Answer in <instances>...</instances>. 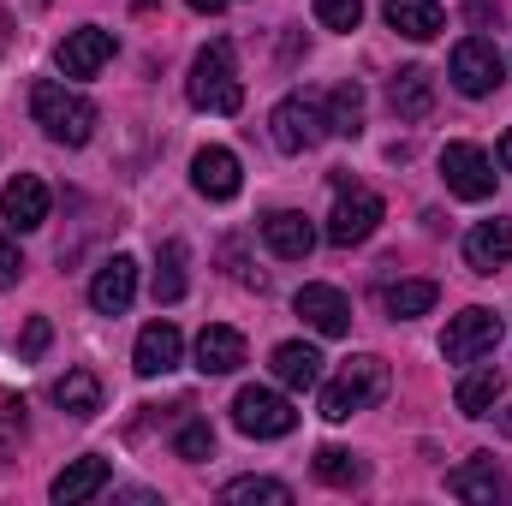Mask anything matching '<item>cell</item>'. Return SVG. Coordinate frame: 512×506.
I'll return each instance as SVG.
<instances>
[{
	"label": "cell",
	"instance_id": "14",
	"mask_svg": "<svg viewBox=\"0 0 512 506\" xmlns=\"http://www.w3.org/2000/svg\"><path fill=\"white\" fill-rule=\"evenodd\" d=\"M298 316H304L316 334H328V340H340V334L352 328V304H346L340 286H304V292H298Z\"/></svg>",
	"mask_w": 512,
	"mask_h": 506
},
{
	"label": "cell",
	"instance_id": "39",
	"mask_svg": "<svg viewBox=\"0 0 512 506\" xmlns=\"http://www.w3.org/2000/svg\"><path fill=\"white\" fill-rule=\"evenodd\" d=\"M137 6H155V0H137Z\"/></svg>",
	"mask_w": 512,
	"mask_h": 506
},
{
	"label": "cell",
	"instance_id": "21",
	"mask_svg": "<svg viewBox=\"0 0 512 506\" xmlns=\"http://www.w3.org/2000/svg\"><path fill=\"white\" fill-rule=\"evenodd\" d=\"M447 489H453L459 501H477V506L507 501V477L495 471V459H471V465H459V471L447 477Z\"/></svg>",
	"mask_w": 512,
	"mask_h": 506
},
{
	"label": "cell",
	"instance_id": "7",
	"mask_svg": "<svg viewBox=\"0 0 512 506\" xmlns=\"http://www.w3.org/2000/svg\"><path fill=\"white\" fill-rule=\"evenodd\" d=\"M441 179H447V191L465 197V203L495 197V161H489L477 143H447V149H441Z\"/></svg>",
	"mask_w": 512,
	"mask_h": 506
},
{
	"label": "cell",
	"instance_id": "6",
	"mask_svg": "<svg viewBox=\"0 0 512 506\" xmlns=\"http://www.w3.org/2000/svg\"><path fill=\"white\" fill-rule=\"evenodd\" d=\"M501 78H507V60H501V48H495L489 36H465V42L453 48V84H459L465 96H495Z\"/></svg>",
	"mask_w": 512,
	"mask_h": 506
},
{
	"label": "cell",
	"instance_id": "24",
	"mask_svg": "<svg viewBox=\"0 0 512 506\" xmlns=\"http://www.w3.org/2000/svg\"><path fill=\"white\" fill-rule=\"evenodd\" d=\"M54 399H60V411L66 417H96L102 411V381L90 376V370H72V376H60V387H54Z\"/></svg>",
	"mask_w": 512,
	"mask_h": 506
},
{
	"label": "cell",
	"instance_id": "4",
	"mask_svg": "<svg viewBox=\"0 0 512 506\" xmlns=\"http://www.w3.org/2000/svg\"><path fill=\"white\" fill-rule=\"evenodd\" d=\"M376 227H382V197L340 179V203H334V215H328V245H340V251H346V245H364Z\"/></svg>",
	"mask_w": 512,
	"mask_h": 506
},
{
	"label": "cell",
	"instance_id": "1",
	"mask_svg": "<svg viewBox=\"0 0 512 506\" xmlns=\"http://www.w3.org/2000/svg\"><path fill=\"white\" fill-rule=\"evenodd\" d=\"M30 114H36V126L48 131L54 143H66V149H78V143L96 137V102H84L78 90H66L54 78H42L30 90Z\"/></svg>",
	"mask_w": 512,
	"mask_h": 506
},
{
	"label": "cell",
	"instance_id": "35",
	"mask_svg": "<svg viewBox=\"0 0 512 506\" xmlns=\"http://www.w3.org/2000/svg\"><path fill=\"white\" fill-rule=\"evenodd\" d=\"M24 280V251L12 239H0V286H18Z\"/></svg>",
	"mask_w": 512,
	"mask_h": 506
},
{
	"label": "cell",
	"instance_id": "32",
	"mask_svg": "<svg viewBox=\"0 0 512 506\" xmlns=\"http://www.w3.org/2000/svg\"><path fill=\"white\" fill-rule=\"evenodd\" d=\"M316 18L328 30H358L364 24V0H316Z\"/></svg>",
	"mask_w": 512,
	"mask_h": 506
},
{
	"label": "cell",
	"instance_id": "5",
	"mask_svg": "<svg viewBox=\"0 0 512 506\" xmlns=\"http://www.w3.org/2000/svg\"><path fill=\"white\" fill-rule=\"evenodd\" d=\"M495 340H501V316L483 310V304H471V310H459V316L447 322L441 358H447V364H477L483 352H495Z\"/></svg>",
	"mask_w": 512,
	"mask_h": 506
},
{
	"label": "cell",
	"instance_id": "20",
	"mask_svg": "<svg viewBox=\"0 0 512 506\" xmlns=\"http://www.w3.org/2000/svg\"><path fill=\"white\" fill-rule=\"evenodd\" d=\"M102 489H108V459H96V453H90V459H72V465L48 483V495H54L60 506L90 501V495H102Z\"/></svg>",
	"mask_w": 512,
	"mask_h": 506
},
{
	"label": "cell",
	"instance_id": "15",
	"mask_svg": "<svg viewBox=\"0 0 512 506\" xmlns=\"http://www.w3.org/2000/svg\"><path fill=\"white\" fill-rule=\"evenodd\" d=\"M179 358H185V340H179L173 322H149L137 334V352H131L137 376H167V370H179Z\"/></svg>",
	"mask_w": 512,
	"mask_h": 506
},
{
	"label": "cell",
	"instance_id": "26",
	"mask_svg": "<svg viewBox=\"0 0 512 506\" xmlns=\"http://www.w3.org/2000/svg\"><path fill=\"white\" fill-rule=\"evenodd\" d=\"M435 298H441V286H435V280H399V286H387V292H382L387 316H399V322L429 316V310H435Z\"/></svg>",
	"mask_w": 512,
	"mask_h": 506
},
{
	"label": "cell",
	"instance_id": "11",
	"mask_svg": "<svg viewBox=\"0 0 512 506\" xmlns=\"http://www.w3.org/2000/svg\"><path fill=\"white\" fill-rule=\"evenodd\" d=\"M108 60H114V30H102V24H84L60 42V72L66 78H96Z\"/></svg>",
	"mask_w": 512,
	"mask_h": 506
},
{
	"label": "cell",
	"instance_id": "12",
	"mask_svg": "<svg viewBox=\"0 0 512 506\" xmlns=\"http://www.w3.org/2000/svg\"><path fill=\"white\" fill-rule=\"evenodd\" d=\"M0 215H6L12 233H36V227L48 221V185H42L36 173L6 179V191H0Z\"/></svg>",
	"mask_w": 512,
	"mask_h": 506
},
{
	"label": "cell",
	"instance_id": "13",
	"mask_svg": "<svg viewBox=\"0 0 512 506\" xmlns=\"http://www.w3.org/2000/svg\"><path fill=\"white\" fill-rule=\"evenodd\" d=\"M131 298H137V262H131V256H108V262L96 268V280H90V304H96L102 316H126Z\"/></svg>",
	"mask_w": 512,
	"mask_h": 506
},
{
	"label": "cell",
	"instance_id": "17",
	"mask_svg": "<svg viewBox=\"0 0 512 506\" xmlns=\"http://www.w3.org/2000/svg\"><path fill=\"white\" fill-rule=\"evenodd\" d=\"M239 364H245V334H239V328L215 322V328L197 334V370H203V376H233Z\"/></svg>",
	"mask_w": 512,
	"mask_h": 506
},
{
	"label": "cell",
	"instance_id": "22",
	"mask_svg": "<svg viewBox=\"0 0 512 506\" xmlns=\"http://www.w3.org/2000/svg\"><path fill=\"white\" fill-rule=\"evenodd\" d=\"M387 102H393V114H399V120H423V114L435 108V78H429L423 66H405V72H393Z\"/></svg>",
	"mask_w": 512,
	"mask_h": 506
},
{
	"label": "cell",
	"instance_id": "34",
	"mask_svg": "<svg viewBox=\"0 0 512 506\" xmlns=\"http://www.w3.org/2000/svg\"><path fill=\"white\" fill-rule=\"evenodd\" d=\"M18 435H24V399H0V459Z\"/></svg>",
	"mask_w": 512,
	"mask_h": 506
},
{
	"label": "cell",
	"instance_id": "28",
	"mask_svg": "<svg viewBox=\"0 0 512 506\" xmlns=\"http://www.w3.org/2000/svg\"><path fill=\"white\" fill-rule=\"evenodd\" d=\"M221 501L227 506H292V489L274 483V477H239V483L221 489Z\"/></svg>",
	"mask_w": 512,
	"mask_h": 506
},
{
	"label": "cell",
	"instance_id": "19",
	"mask_svg": "<svg viewBox=\"0 0 512 506\" xmlns=\"http://www.w3.org/2000/svg\"><path fill=\"white\" fill-rule=\"evenodd\" d=\"M382 12H387V24H393L399 36H411V42H435V36L447 30L441 0H387Z\"/></svg>",
	"mask_w": 512,
	"mask_h": 506
},
{
	"label": "cell",
	"instance_id": "16",
	"mask_svg": "<svg viewBox=\"0 0 512 506\" xmlns=\"http://www.w3.org/2000/svg\"><path fill=\"white\" fill-rule=\"evenodd\" d=\"M465 262L477 268V274H495V268H507L512 262V221H477L471 233H465Z\"/></svg>",
	"mask_w": 512,
	"mask_h": 506
},
{
	"label": "cell",
	"instance_id": "36",
	"mask_svg": "<svg viewBox=\"0 0 512 506\" xmlns=\"http://www.w3.org/2000/svg\"><path fill=\"white\" fill-rule=\"evenodd\" d=\"M191 12H203V18H209V12H227V0H191Z\"/></svg>",
	"mask_w": 512,
	"mask_h": 506
},
{
	"label": "cell",
	"instance_id": "10",
	"mask_svg": "<svg viewBox=\"0 0 512 506\" xmlns=\"http://www.w3.org/2000/svg\"><path fill=\"white\" fill-rule=\"evenodd\" d=\"M191 185L209 197V203H233L239 197V155L233 149H221V143H209V149H197L191 155Z\"/></svg>",
	"mask_w": 512,
	"mask_h": 506
},
{
	"label": "cell",
	"instance_id": "2",
	"mask_svg": "<svg viewBox=\"0 0 512 506\" xmlns=\"http://www.w3.org/2000/svg\"><path fill=\"white\" fill-rule=\"evenodd\" d=\"M185 96H191V108H209V114H239L245 108V84H239V66H233V42H209L191 60Z\"/></svg>",
	"mask_w": 512,
	"mask_h": 506
},
{
	"label": "cell",
	"instance_id": "8",
	"mask_svg": "<svg viewBox=\"0 0 512 506\" xmlns=\"http://www.w3.org/2000/svg\"><path fill=\"white\" fill-rule=\"evenodd\" d=\"M233 423L256 435V441H280V435H292L298 429V411L280 399V393H268V387H245L239 399H233Z\"/></svg>",
	"mask_w": 512,
	"mask_h": 506
},
{
	"label": "cell",
	"instance_id": "29",
	"mask_svg": "<svg viewBox=\"0 0 512 506\" xmlns=\"http://www.w3.org/2000/svg\"><path fill=\"white\" fill-rule=\"evenodd\" d=\"M179 298H185V245L167 239L155 262V304H179Z\"/></svg>",
	"mask_w": 512,
	"mask_h": 506
},
{
	"label": "cell",
	"instance_id": "27",
	"mask_svg": "<svg viewBox=\"0 0 512 506\" xmlns=\"http://www.w3.org/2000/svg\"><path fill=\"white\" fill-rule=\"evenodd\" d=\"M316 477L328 483V489H364V459L358 453H346V447H322L316 453Z\"/></svg>",
	"mask_w": 512,
	"mask_h": 506
},
{
	"label": "cell",
	"instance_id": "9",
	"mask_svg": "<svg viewBox=\"0 0 512 506\" xmlns=\"http://www.w3.org/2000/svg\"><path fill=\"white\" fill-rule=\"evenodd\" d=\"M322 131H328V114H322L316 102H304V96H286V102L268 114V137H274V149H286V155L316 149Z\"/></svg>",
	"mask_w": 512,
	"mask_h": 506
},
{
	"label": "cell",
	"instance_id": "18",
	"mask_svg": "<svg viewBox=\"0 0 512 506\" xmlns=\"http://www.w3.org/2000/svg\"><path fill=\"white\" fill-rule=\"evenodd\" d=\"M262 239H268V251L286 256V262H304V256L316 251V227H310L298 209H274V215L262 221Z\"/></svg>",
	"mask_w": 512,
	"mask_h": 506
},
{
	"label": "cell",
	"instance_id": "23",
	"mask_svg": "<svg viewBox=\"0 0 512 506\" xmlns=\"http://www.w3.org/2000/svg\"><path fill=\"white\" fill-rule=\"evenodd\" d=\"M274 381L280 387H316L322 381V352L316 346H298V340L274 346Z\"/></svg>",
	"mask_w": 512,
	"mask_h": 506
},
{
	"label": "cell",
	"instance_id": "38",
	"mask_svg": "<svg viewBox=\"0 0 512 506\" xmlns=\"http://www.w3.org/2000/svg\"><path fill=\"white\" fill-rule=\"evenodd\" d=\"M501 435H512V405L501 411Z\"/></svg>",
	"mask_w": 512,
	"mask_h": 506
},
{
	"label": "cell",
	"instance_id": "37",
	"mask_svg": "<svg viewBox=\"0 0 512 506\" xmlns=\"http://www.w3.org/2000/svg\"><path fill=\"white\" fill-rule=\"evenodd\" d=\"M501 167H507V173H512V131H507V137H501Z\"/></svg>",
	"mask_w": 512,
	"mask_h": 506
},
{
	"label": "cell",
	"instance_id": "25",
	"mask_svg": "<svg viewBox=\"0 0 512 506\" xmlns=\"http://www.w3.org/2000/svg\"><path fill=\"white\" fill-rule=\"evenodd\" d=\"M501 387H507V376L489 364V370H471V376L459 381V393H453V399H459V411H465V417H489V411H495V399H501Z\"/></svg>",
	"mask_w": 512,
	"mask_h": 506
},
{
	"label": "cell",
	"instance_id": "33",
	"mask_svg": "<svg viewBox=\"0 0 512 506\" xmlns=\"http://www.w3.org/2000/svg\"><path fill=\"white\" fill-rule=\"evenodd\" d=\"M48 340H54L48 316H30V328H24V340H18V364H36V358L48 352Z\"/></svg>",
	"mask_w": 512,
	"mask_h": 506
},
{
	"label": "cell",
	"instance_id": "3",
	"mask_svg": "<svg viewBox=\"0 0 512 506\" xmlns=\"http://www.w3.org/2000/svg\"><path fill=\"white\" fill-rule=\"evenodd\" d=\"M382 393H387L382 358H352V364L340 370V381L322 387V417H328V423H346V417H358L364 405H376Z\"/></svg>",
	"mask_w": 512,
	"mask_h": 506
},
{
	"label": "cell",
	"instance_id": "30",
	"mask_svg": "<svg viewBox=\"0 0 512 506\" xmlns=\"http://www.w3.org/2000/svg\"><path fill=\"white\" fill-rule=\"evenodd\" d=\"M328 131H340V137L364 131V90L358 84H334V96H328Z\"/></svg>",
	"mask_w": 512,
	"mask_h": 506
},
{
	"label": "cell",
	"instance_id": "31",
	"mask_svg": "<svg viewBox=\"0 0 512 506\" xmlns=\"http://www.w3.org/2000/svg\"><path fill=\"white\" fill-rule=\"evenodd\" d=\"M173 453L179 459H191V465H203V459H215V429L203 423V417H191L179 435H173Z\"/></svg>",
	"mask_w": 512,
	"mask_h": 506
}]
</instances>
